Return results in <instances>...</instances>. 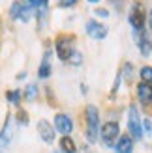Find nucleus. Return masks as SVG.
<instances>
[{
	"label": "nucleus",
	"mask_w": 152,
	"mask_h": 153,
	"mask_svg": "<svg viewBox=\"0 0 152 153\" xmlns=\"http://www.w3.org/2000/svg\"><path fill=\"white\" fill-rule=\"evenodd\" d=\"M34 17V11L30 7L21 2V0H13L11 6H10V19L11 21H19V22H30V19Z\"/></svg>",
	"instance_id": "8"
},
{
	"label": "nucleus",
	"mask_w": 152,
	"mask_h": 153,
	"mask_svg": "<svg viewBox=\"0 0 152 153\" xmlns=\"http://www.w3.org/2000/svg\"><path fill=\"white\" fill-rule=\"evenodd\" d=\"M85 30H87V34L92 37V39H96V41H103L105 37H107V34H109L107 25H103V22L96 21V19L87 21L85 22Z\"/></svg>",
	"instance_id": "9"
},
{
	"label": "nucleus",
	"mask_w": 152,
	"mask_h": 153,
	"mask_svg": "<svg viewBox=\"0 0 152 153\" xmlns=\"http://www.w3.org/2000/svg\"><path fill=\"white\" fill-rule=\"evenodd\" d=\"M77 153H96L90 146H83V148H77Z\"/></svg>",
	"instance_id": "25"
},
{
	"label": "nucleus",
	"mask_w": 152,
	"mask_h": 153,
	"mask_svg": "<svg viewBox=\"0 0 152 153\" xmlns=\"http://www.w3.org/2000/svg\"><path fill=\"white\" fill-rule=\"evenodd\" d=\"M26 75H28L26 71H21V73H19L17 76H15V79H17V80H23V79H26Z\"/></svg>",
	"instance_id": "26"
},
{
	"label": "nucleus",
	"mask_w": 152,
	"mask_h": 153,
	"mask_svg": "<svg viewBox=\"0 0 152 153\" xmlns=\"http://www.w3.org/2000/svg\"><path fill=\"white\" fill-rule=\"evenodd\" d=\"M25 2L30 10L34 11L36 19H38V28L43 30L47 26V19H49V0H21Z\"/></svg>",
	"instance_id": "4"
},
{
	"label": "nucleus",
	"mask_w": 152,
	"mask_h": 153,
	"mask_svg": "<svg viewBox=\"0 0 152 153\" xmlns=\"http://www.w3.org/2000/svg\"><path fill=\"white\" fill-rule=\"evenodd\" d=\"M51 56H53V51L51 49H47V51L43 52V58H41V62H40V67H38V79H40V80H47V79H51V75H53Z\"/></svg>",
	"instance_id": "13"
},
{
	"label": "nucleus",
	"mask_w": 152,
	"mask_h": 153,
	"mask_svg": "<svg viewBox=\"0 0 152 153\" xmlns=\"http://www.w3.org/2000/svg\"><path fill=\"white\" fill-rule=\"evenodd\" d=\"M36 127H38V134H40V138L45 142V144H55V138H56V131H55V127H53V123L49 120H38V123H36Z\"/></svg>",
	"instance_id": "11"
},
{
	"label": "nucleus",
	"mask_w": 152,
	"mask_h": 153,
	"mask_svg": "<svg viewBox=\"0 0 152 153\" xmlns=\"http://www.w3.org/2000/svg\"><path fill=\"white\" fill-rule=\"evenodd\" d=\"M120 136V127L117 121H105L103 125H100V134L98 138H102V142L107 148H115V144Z\"/></svg>",
	"instance_id": "6"
},
{
	"label": "nucleus",
	"mask_w": 152,
	"mask_h": 153,
	"mask_svg": "<svg viewBox=\"0 0 152 153\" xmlns=\"http://www.w3.org/2000/svg\"><path fill=\"white\" fill-rule=\"evenodd\" d=\"M133 37H135V45H137L141 56L148 58L152 54V37H150V34L147 32V30H143V32H139V34H133Z\"/></svg>",
	"instance_id": "12"
},
{
	"label": "nucleus",
	"mask_w": 152,
	"mask_h": 153,
	"mask_svg": "<svg viewBox=\"0 0 152 153\" xmlns=\"http://www.w3.org/2000/svg\"><path fill=\"white\" fill-rule=\"evenodd\" d=\"M147 17H148V11H147L145 4L141 0H133L130 6V11H128V22H130L133 34H139L143 30H147Z\"/></svg>",
	"instance_id": "2"
},
{
	"label": "nucleus",
	"mask_w": 152,
	"mask_h": 153,
	"mask_svg": "<svg viewBox=\"0 0 152 153\" xmlns=\"http://www.w3.org/2000/svg\"><path fill=\"white\" fill-rule=\"evenodd\" d=\"M128 134L133 140H143V129H141V116L137 105L128 106Z\"/></svg>",
	"instance_id": "5"
},
{
	"label": "nucleus",
	"mask_w": 152,
	"mask_h": 153,
	"mask_svg": "<svg viewBox=\"0 0 152 153\" xmlns=\"http://www.w3.org/2000/svg\"><path fill=\"white\" fill-rule=\"evenodd\" d=\"M141 129H145V134L150 136L152 134V123H150V118H145L141 121Z\"/></svg>",
	"instance_id": "23"
},
{
	"label": "nucleus",
	"mask_w": 152,
	"mask_h": 153,
	"mask_svg": "<svg viewBox=\"0 0 152 153\" xmlns=\"http://www.w3.org/2000/svg\"><path fill=\"white\" fill-rule=\"evenodd\" d=\"M53 127H55V131L60 133L62 136H70L71 131H73V121L66 112H56L55 120H53Z\"/></svg>",
	"instance_id": "10"
},
{
	"label": "nucleus",
	"mask_w": 152,
	"mask_h": 153,
	"mask_svg": "<svg viewBox=\"0 0 152 153\" xmlns=\"http://www.w3.org/2000/svg\"><path fill=\"white\" fill-rule=\"evenodd\" d=\"M139 76H141V82L152 84V65H143L139 69Z\"/></svg>",
	"instance_id": "21"
},
{
	"label": "nucleus",
	"mask_w": 152,
	"mask_h": 153,
	"mask_svg": "<svg viewBox=\"0 0 152 153\" xmlns=\"http://www.w3.org/2000/svg\"><path fill=\"white\" fill-rule=\"evenodd\" d=\"M58 146H60V153H77V144L71 136H62Z\"/></svg>",
	"instance_id": "17"
},
{
	"label": "nucleus",
	"mask_w": 152,
	"mask_h": 153,
	"mask_svg": "<svg viewBox=\"0 0 152 153\" xmlns=\"http://www.w3.org/2000/svg\"><path fill=\"white\" fill-rule=\"evenodd\" d=\"M94 15H96L98 19H107L111 13H109V10H105V7H96V10H94Z\"/></svg>",
	"instance_id": "24"
},
{
	"label": "nucleus",
	"mask_w": 152,
	"mask_h": 153,
	"mask_svg": "<svg viewBox=\"0 0 152 153\" xmlns=\"http://www.w3.org/2000/svg\"><path fill=\"white\" fill-rule=\"evenodd\" d=\"M147 21H148V25H150V32H152V10L148 11V17H147Z\"/></svg>",
	"instance_id": "28"
},
{
	"label": "nucleus",
	"mask_w": 152,
	"mask_h": 153,
	"mask_svg": "<svg viewBox=\"0 0 152 153\" xmlns=\"http://www.w3.org/2000/svg\"><path fill=\"white\" fill-rule=\"evenodd\" d=\"M28 121H30L28 112H26V110H23V108H19L17 114H15V123H17L19 127H26V125H28Z\"/></svg>",
	"instance_id": "20"
},
{
	"label": "nucleus",
	"mask_w": 152,
	"mask_h": 153,
	"mask_svg": "<svg viewBox=\"0 0 152 153\" xmlns=\"http://www.w3.org/2000/svg\"><path fill=\"white\" fill-rule=\"evenodd\" d=\"M133 148H135V140L128 133L120 134L117 144H115V151L117 153H133Z\"/></svg>",
	"instance_id": "14"
},
{
	"label": "nucleus",
	"mask_w": 152,
	"mask_h": 153,
	"mask_svg": "<svg viewBox=\"0 0 152 153\" xmlns=\"http://www.w3.org/2000/svg\"><path fill=\"white\" fill-rule=\"evenodd\" d=\"M38 97H40V86L36 82H28L25 86V91H23V99L28 103H34Z\"/></svg>",
	"instance_id": "15"
},
{
	"label": "nucleus",
	"mask_w": 152,
	"mask_h": 153,
	"mask_svg": "<svg viewBox=\"0 0 152 153\" xmlns=\"http://www.w3.org/2000/svg\"><path fill=\"white\" fill-rule=\"evenodd\" d=\"M83 62H85V56H83V52L77 51V49H75L71 54H70V58H68V64H70L71 67H81Z\"/></svg>",
	"instance_id": "18"
},
{
	"label": "nucleus",
	"mask_w": 152,
	"mask_h": 153,
	"mask_svg": "<svg viewBox=\"0 0 152 153\" xmlns=\"http://www.w3.org/2000/svg\"><path fill=\"white\" fill-rule=\"evenodd\" d=\"M100 108L96 105H87L85 106V134L88 144L98 142V134H100Z\"/></svg>",
	"instance_id": "1"
},
{
	"label": "nucleus",
	"mask_w": 152,
	"mask_h": 153,
	"mask_svg": "<svg viewBox=\"0 0 152 153\" xmlns=\"http://www.w3.org/2000/svg\"><path fill=\"white\" fill-rule=\"evenodd\" d=\"M79 4V0H56V7L60 10H71Z\"/></svg>",
	"instance_id": "22"
},
{
	"label": "nucleus",
	"mask_w": 152,
	"mask_h": 153,
	"mask_svg": "<svg viewBox=\"0 0 152 153\" xmlns=\"http://www.w3.org/2000/svg\"><path fill=\"white\" fill-rule=\"evenodd\" d=\"M135 95H137V101L143 106L145 114L152 116V84L139 82L137 86H135Z\"/></svg>",
	"instance_id": "7"
},
{
	"label": "nucleus",
	"mask_w": 152,
	"mask_h": 153,
	"mask_svg": "<svg viewBox=\"0 0 152 153\" xmlns=\"http://www.w3.org/2000/svg\"><path fill=\"white\" fill-rule=\"evenodd\" d=\"M6 101L13 105V106H17V108H21V101H23V90L19 88H13V90H8L6 91Z\"/></svg>",
	"instance_id": "16"
},
{
	"label": "nucleus",
	"mask_w": 152,
	"mask_h": 153,
	"mask_svg": "<svg viewBox=\"0 0 152 153\" xmlns=\"http://www.w3.org/2000/svg\"><path fill=\"white\" fill-rule=\"evenodd\" d=\"M87 2H90V4H98V2H102V0H87Z\"/></svg>",
	"instance_id": "29"
},
{
	"label": "nucleus",
	"mask_w": 152,
	"mask_h": 153,
	"mask_svg": "<svg viewBox=\"0 0 152 153\" xmlns=\"http://www.w3.org/2000/svg\"><path fill=\"white\" fill-rule=\"evenodd\" d=\"M87 91H88V86H87L85 82H83V84H81V94H83V95H87Z\"/></svg>",
	"instance_id": "27"
},
{
	"label": "nucleus",
	"mask_w": 152,
	"mask_h": 153,
	"mask_svg": "<svg viewBox=\"0 0 152 153\" xmlns=\"http://www.w3.org/2000/svg\"><path fill=\"white\" fill-rule=\"evenodd\" d=\"M120 75H122V80L130 82L132 76H133V64L132 62H124L122 67H120Z\"/></svg>",
	"instance_id": "19"
},
{
	"label": "nucleus",
	"mask_w": 152,
	"mask_h": 153,
	"mask_svg": "<svg viewBox=\"0 0 152 153\" xmlns=\"http://www.w3.org/2000/svg\"><path fill=\"white\" fill-rule=\"evenodd\" d=\"M75 43H77V36L70 32H60L55 37V54L60 62H68L70 54L75 51Z\"/></svg>",
	"instance_id": "3"
}]
</instances>
